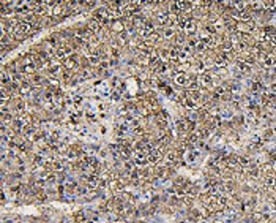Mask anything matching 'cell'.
<instances>
[{
  "label": "cell",
  "instance_id": "cell-1",
  "mask_svg": "<svg viewBox=\"0 0 276 223\" xmlns=\"http://www.w3.org/2000/svg\"><path fill=\"white\" fill-rule=\"evenodd\" d=\"M174 82L177 86H181V87H188L191 82V76L188 73H177L174 76Z\"/></svg>",
  "mask_w": 276,
  "mask_h": 223
}]
</instances>
